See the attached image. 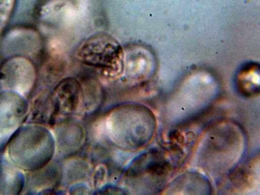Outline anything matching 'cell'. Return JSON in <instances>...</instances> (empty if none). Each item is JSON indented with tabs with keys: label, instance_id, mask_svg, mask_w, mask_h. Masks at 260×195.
I'll list each match as a JSON object with an SVG mask.
<instances>
[{
	"label": "cell",
	"instance_id": "obj_4",
	"mask_svg": "<svg viewBox=\"0 0 260 195\" xmlns=\"http://www.w3.org/2000/svg\"><path fill=\"white\" fill-rule=\"evenodd\" d=\"M169 174L168 162L159 155H142L132 162L125 175V182L129 188L138 189L147 182L146 187L161 189Z\"/></svg>",
	"mask_w": 260,
	"mask_h": 195
},
{
	"label": "cell",
	"instance_id": "obj_12",
	"mask_svg": "<svg viewBox=\"0 0 260 195\" xmlns=\"http://www.w3.org/2000/svg\"><path fill=\"white\" fill-rule=\"evenodd\" d=\"M82 90L81 112L90 115L96 112L102 105L104 99L103 89L97 81L86 79L81 81Z\"/></svg>",
	"mask_w": 260,
	"mask_h": 195
},
{
	"label": "cell",
	"instance_id": "obj_3",
	"mask_svg": "<svg viewBox=\"0 0 260 195\" xmlns=\"http://www.w3.org/2000/svg\"><path fill=\"white\" fill-rule=\"evenodd\" d=\"M82 63L101 70L110 76H117L124 69V52L112 37L98 34L83 42L76 50Z\"/></svg>",
	"mask_w": 260,
	"mask_h": 195
},
{
	"label": "cell",
	"instance_id": "obj_11",
	"mask_svg": "<svg viewBox=\"0 0 260 195\" xmlns=\"http://www.w3.org/2000/svg\"><path fill=\"white\" fill-rule=\"evenodd\" d=\"M25 182L22 170L9 158L0 157V194H19L24 189Z\"/></svg>",
	"mask_w": 260,
	"mask_h": 195
},
{
	"label": "cell",
	"instance_id": "obj_1",
	"mask_svg": "<svg viewBox=\"0 0 260 195\" xmlns=\"http://www.w3.org/2000/svg\"><path fill=\"white\" fill-rule=\"evenodd\" d=\"M7 151L9 160L21 170L36 171L48 165L54 156V137L43 125H25L9 141Z\"/></svg>",
	"mask_w": 260,
	"mask_h": 195
},
{
	"label": "cell",
	"instance_id": "obj_13",
	"mask_svg": "<svg viewBox=\"0 0 260 195\" xmlns=\"http://www.w3.org/2000/svg\"><path fill=\"white\" fill-rule=\"evenodd\" d=\"M259 65L248 63L240 70L237 76V85L240 92L251 96L259 93Z\"/></svg>",
	"mask_w": 260,
	"mask_h": 195
},
{
	"label": "cell",
	"instance_id": "obj_2",
	"mask_svg": "<svg viewBox=\"0 0 260 195\" xmlns=\"http://www.w3.org/2000/svg\"><path fill=\"white\" fill-rule=\"evenodd\" d=\"M104 124L107 137L114 145L124 150L143 146L150 140L155 128L152 114L136 106L114 109Z\"/></svg>",
	"mask_w": 260,
	"mask_h": 195
},
{
	"label": "cell",
	"instance_id": "obj_8",
	"mask_svg": "<svg viewBox=\"0 0 260 195\" xmlns=\"http://www.w3.org/2000/svg\"><path fill=\"white\" fill-rule=\"evenodd\" d=\"M56 101L59 113L74 115L81 111L82 90L81 81L74 78H69L60 81L53 92Z\"/></svg>",
	"mask_w": 260,
	"mask_h": 195
},
{
	"label": "cell",
	"instance_id": "obj_9",
	"mask_svg": "<svg viewBox=\"0 0 260 195\" xmlns=\"http://www.w3.org/2000/svg\"><path fill=\"white\" fill-rule=\"evenodd\" d=\"M59 113V108L53 93L48 90H44L32 101L29 121L42 125L53 124Z\"/></svg>",
	"mask_w": 260,
	"mask_h": 195
},
{
	"label": "cell",
	"instance_id": "obj_7",
	"mask_svg": "<svg viewBox=\"0 0 260 195\" xmlns=\"http://www.w3.org/2000/svg\"><path fill=\"white\" fill-rule=\"evenodd\" d=\"M55 151L61 157L73 156L85 146L87 134L82 124L67 118L54 125Z\"/></svg>",
	"mask_w": 260,
	"mask_h": 195
},
{
	"label": "cell",
	"instance_id": "obj_10",
	"mask_svg": "<svg viewBox=\"0 0 260 195\" xmlns=\"http://www.w3.org/2000/svg\"><path fill=\"white\" fill-rule=\"evenodd\" d=\"M27 188L30 192H46L61 182L62 170L57 162L51 161L39 170L30 172Z\"/></svg>",
	"mask_w": 260,
	"mask_h": 195
},
{
	"label": "cell",
	"instance_id": "obj_14",
	"mask_svg": "<svg viewBox=\"0 0 260 195\" xmlns=\"http://www.w3.org/2000/svg\"><path fill=\"white\" fill-rule=\"evenodd\" d=\"M15 0H0V31L12 12Z\"/></svg>",
	"mask_w": 260,
	"mask_h": 195
},
{
	"label": "cell",
	"instance_id": "obj_5",
	"mask_svg": "<svg viewBox=\"0 0 260 195\" xmlns=\"http://www.w3.org/2000/svg\"><path fill=\"white\" fill-rule=\"evenodd\" d=\"M37 78L36 67L27 58L12 57L0 65V91L28 96L36 86Z\"/></svg>",
	"mask_w": 260,
	"mask_h": 195
},
{
	"label": "cell",
	"instance_id": "obj_6",
	"mask_svg": "<svg viewBox=\"0 0 260 195\" xmlns=\"http://www.w3.org/2000/svg\"><path fill=\"white\" fill-rule=\"evenodd\" d=\"M28 113V105L24 96L15 92L0 91V154Z\"/></svg>",
	"mask_w": 260,
	"mask_h": 195
}]
</instances>
